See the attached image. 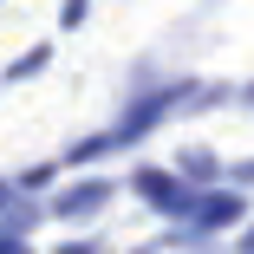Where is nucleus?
I'll list each match as a JSON object with an SVG mask.
<instances>
[{
    "label": "nucleus",
    "instance_id": "nucleus-9",
    "mask_svg": "<svg viewBox=\"0 0 254 254\" xmlns=\"http://www.w3.org/2000/svg\"><path fill=\"white\" fill-rule=\"evenodd\" d=\"M248 98H254V91H248Z\"/></svg>",
    "mask_w": 254,
    "mask_h": 254
},
{
    "label": "nucleus",
    "instance_id": "nucleus-8",
    "mask_svg": "<svg viewBox=\"0 0 254 254\" xmlns=\"http://www.w3.org/2000/svg\"><path fill=\"white\" fill-rule=\"evenodd\" d=\"M241 254H254V228H248V241H241Z\"/></svg>",
    "mask_w": 254,
    "mask_h": 254
},
{
    "label": "nucleus",
    "instance_id": "nucleus-6",
    "mask_svg": "<svg viewBox=\"0 0 254 254\" xmlns=\"http://www.w3.org/2000/svg\"><path fill=\"white\" fill-rule=\"evenodd\" d=\"M53 254H98V241H65V248H53Z\"/></svg>",
    "mask_w": 254,
    "mask_h": 254
},
{
    "label": "nucleus",
    "instance_id": "nucleus-3",
    "mask_svg": "<svg viewBox=\"0 0 254 254\" xmlns=\"http://www.w3.org/2000/svg\"><path fill=\"white\" fill-rule=\"evenodd\" d=\"M241 215H248V202H241V195H215L209 209H202V222H209V228H222V222H241Z\"/></svg>",
    "mask_w": 254,
    "mask_h": 254
},
{
    "label": "nucleus",
    "instance_id": "nucleus-2",
    "mask_svg": "<svg viewBox=\"0 0 254 254\" xmlns=\"http://www.w3.org/2000/svg\"><path fill=\"white\" fill-rule=\"evenodd\" d=\"M130 189L150 202V209H163V215H189L195 209V189H183L176 176H163V170H137L130 176Z\"/></svg>",
    "mask_w": 254,
    "mask_h": 254
},
{
    "label": "nucleus",
    "instance_id": "nucleus-5",
    "mask_svg": "<svg viewBox=\"0 0 254 254\" xmlns=\"http://www.w3.org/2000/svg\"><path fill=\"white\" fill-rule=\"evenodd\" d=\"M85 13H91V0H65V7H59V26H78Z\"/></svg>",
    "mask_w": 254,
    "mask_h": 254
},
{
    "label": "nucleus",
    "instance_id": "nucleus-1",
    "mask_svg": "<svg viewBox=\"0 0 254 254\" xmlns=\"http://www.w3.org/2000/svg\"><path fill=\"white\" fill-rule=\"evenodd\" d=\"M105 202H111V183H105V176H78L72 189H59L53 202H46V209H53L59 222H85V215L105 209Z\"/></svg>",
    "mask_w": 254,
    "mask_h": 254
},
{
    "label": "nucleus",
    "instance_id": "nucleus-7",
    "mask_svg": "<svg viewBox=\"0 0 254 254\" xmlns=\"http://www.w3.org/2000/svg\"><path fill=\"white\" fill-rule=\"evenodd\" d=\"M13 195H20L13 183H0V215H7V209H13Z\"/></svg>",
    "mask_w": 254,
    "mask_h": 254
},
{
    "label": "nucleus",
    "instance_id": "nucleus-4",
    "mask_svg": "<svg viewBox=\"0 0 254 254\" xmlns=\"http://www.w3.org/2000/svg\"><path fill=\"white\" fill-rule=\"evenodd\" d=\"M46 59H53V53H46V46H33V53H20V59L7 65V85H20V78H33V72H46Z\"/></svg>",
    "mask_w": 254,
    "mask_h": 254
}]
</instances>
